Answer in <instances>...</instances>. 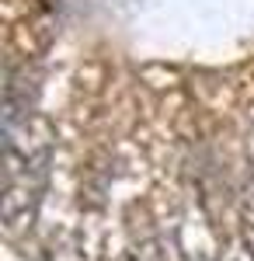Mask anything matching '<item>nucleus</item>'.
Returning a JSON list of instances; mask_svg holds the SVG:
<instances>
[{
	"instance_id": "obj_1",
	"label": "nucleus",
	"mask_w": 254,
	"mask_h": 261,
	"mask_svg": "<svg viewBox=\"0 0 254 261\" xmlns=\"http://www.w3.org/2000/svg\"><path fill=\"white\" fill-rule=\"evenodd\" d=\"M49 125L35 112H7V143H4V223L14 233L32 226L39 209L45 174H49Z\"/></svg>"
}]
</instances>
